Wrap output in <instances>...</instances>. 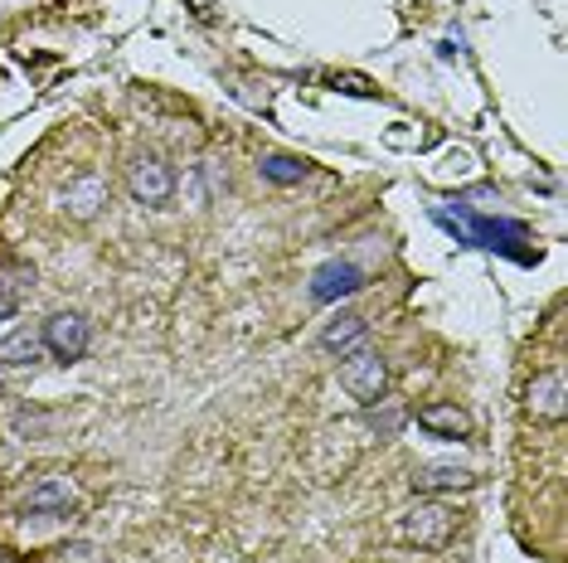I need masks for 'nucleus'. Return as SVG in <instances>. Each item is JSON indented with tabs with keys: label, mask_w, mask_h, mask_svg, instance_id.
Segmentation results:
<instances>
[{
	"label": "nucleus",
	"mask_w": 568,
	"mask_h": 563,
	"mask_svg": "<svg viewBox=\"0 0 568 563\" xmlns=\"http://www.w3.org/2000/svg\"><path fill=\"white\" fill-rule=\"evenodd\" d=\"M73 481L69 477H44L40 485H30V495H24V510L30 515H69L73 510Z\"/></svg>",
	"instance_id": "obj_9"
},
{
	"label": "nucleus",
	"mask_w": 568,
	"mask_h": 563,
	"mask_svg": "<svg viewBox=\"0 0 568 563\" xmlns=\"http://www.w3.org/2000/svg\"><path fill=\"white\" fill-rule=\"evenodd\" d=\"M54 563H108V554L88 540H69V544L54 549Z\"/></svg>",
	"instance_id": "obj_15"
},
{
	"label": "nucleus",
	"mask_w": 568,
	"mask_h": 563,
	"mask_svg": "<svg viewBox=\"0 0 568 563\" xmlns=\"http://www.w3.org/2000/svg\"><path fill=\"white\" fill-rule=\"evenodd\" d=\"M476 477L462 467H423L413 471V491L418 495H443V491H471Z\"/></svg>",
	"instance_id": "obj_11"
},
{
	"label": "nucleus",
	"mask_w": 568,
	"mask_h": 563,
	"mask_svg": "<svg viewBox=\"0 0 568 563\" xmlns=\"http://www.w3.org/2000/svg\"><path fill=\"white\" fill-rule=\"evenodd\" d=\"M359 287H365V273H359L355 263H326V267H316V277H312V301L351 297Z\"/></svg>",
	"instance_id": "obj_8"
},
{
	"label": "nucleus",
	"mask_w": 568,
	"mask_h": 563,
	"mask_svg": "<svg viewBox=\"0 0 568 563\" xmlns=\"http://www.w3.org/2000/svg\"><path fill=\"white\" fill-rule=\"evenodd\" d=\"M102 204H108V181H102L98 171H83V175H73L69 190H63V209H69V219H98L102 214Z\"/></svg>",
	"instance_id": "obj_6"
},
{
	"label": "nucleus",
	"mask_w": 568,
	"mask_h": 563,
	"mask_svg": "<svg viewBox=\"0 0 568 563\" xmlns=\"http://www.w3.org/2000/svg\"><path fill=\"white\" fill-rule=\"evenodd\" d=\"M452 530H457V520H452V510L437 505V501L413 505L408 515L398 520V534H404L408 544H418V549H443L452 540Z\"/></svg>",
	"instance_id": "obj_4"
},
{
	"label": "nucleus",
	"mask_w": 568,
	"mask_h": 563,
	"mask_svg": "<svg viewBox=\"0 0 568 563\" xmlns=\"http://www.w3.org/2000/svg\"><path fill=\"white\" fill-rule=\"evenodd\" d=\"M44 360V340L34 330H16L0 340V365H40Z\"/></svg>",
	"instance_id": "obj_13"
},
{
	"label": "nucleus",
	"mask_w": 568,
	"mask_h": 563,
	"mask_svg": "<svg viewBox=\"0 0 568 563\" xmlns=\"http://www.w3.org/2000/svg\"><path fill=\"white\" fill-rule=\"evenodd\" d=\"M525 413L535 422H564V408H568V383H564V369H545L525 383Z\"/></svg>",
	"instance_id": "obj_5"
},
{
	"label": "nucleus",
	"mask_w": 568,
	"mask_h": 563,
	"mask_svg": "<svg viewBox=\"0 0 568 563\" xmlns=\"http://www.w3.org/2000/svg\"><path fill=\"white\" fill-rule=\"evenodd\" d=\"M341 383H345V393H351L355 403L374 408L384 399V389H389V365H384L379 350H351L345 355V365H341Z\"/></svg>",
	"instance_id": "obj_2"
},
{
	"label": "nucleus",
	"mask_w": 568,
	"mask_h": 563,
	"mask_svg": "<svg viewBox=\"0 0 568 563\" xmlns=\"http://www.w3.org/2000/svg\"><path fill=\"white\" fill-rule=\"evenodd\" d=\"M126 190H132L136 204L161 209V204H171V195H175V171L156 151H141V156H132V165H126Z\"/></svg>",
	"instance_id": "obj_1"
},
{
	"label": "nucleus",
	"mask_w": 568,
	"mask_h": 563,
	"mask_svg": "<svg viewBox=\"0 0 568 563\" xmlns=\"http://www.w3.org/2000/svg\"><path fill=\"white\" fill-rule=\"evenodd\" d=\"M369 336V321L365 316H355V311H341L335 321H326V330H321V345H326L331 355H351L359 350V340Z\"/></svg>",
	"instance_id": "obj_10"
},
{
	"label": "nucleus",
	"mask_w": 568,
	"mask_h": 563,
	"mask_svg": "<svg viewBox=\"0 0 568 563\" xmlns=\"http://www.w3.org/2000/svg\"><path fill=\"white\" fill-rule=\"evenodd\" d=\"M404 408H398V403H389V399H379V403H374L369 408V432H374V438H398V428H404Z\"/></svg>",
	"instance_id": "obj_14"
},
{
	"label": "nucleus",
	"mask_w": 568,
	"mask_h": 563,
	"mask_svg": "<svg viewBox=\"0 0 568 563\" xmlns=\"http://www.w3.org/2000/svg\"><path fill=\"white\" fill-rule=\"evenodd\" d=\"M306 171H312V165H306L302 156H282V151H273V156L257 161V175H263V181H273V185H302Z\"/></svg>",
	"instance_id": "obj_12"
},
{
	"label": "nucleus",
	"mask_w": 568,
	"mask_h": 563,
	"mask_svg": "<svg viewBox=\"0 0 568 563\" xmlns=\"http://www.w3.org/2000/svg\"><path fill=\"white\" fill-rule=\"evenodd\" d=\"M40 340H44V355H54L59 365H79L88 355V345H93V326L79 311H54L44 321Z\"/></svg>",
	"instance_id": "obj_3"
},
{
	"label": "nucleus",
	"mask_w": 568,
	"mask_h": 563,
	"mask_svg": "<svg viewBox=\"0 0 568 563\" xmlns=\"http://www.w3.org/2000/svg\"><path fill=\"white\" fill-rule=\"evenodd\" d=\"M335 88H345V93H359V98H369V93H374L365 79H351V73H345V79H335Z\"/></svg>",
	"instance_id": "obj_16"
},
{
	"label": "nucleus",
	"mask_w": 568,
	"mask_h": 563,
	"mask_svg": "<svg viewBox=\"0 0 568 563\" xmlns=\"http://www.w3.org/2000/svg\"><path fill=\"white\" fill-rule=\"evenodd\" d=\"M418 428L428 438H443V442H467L471 438V418L462 413L457 403H428L418 408Z\"/></svg>",
	"instance_id": "obj_7"
}]
</instances>
